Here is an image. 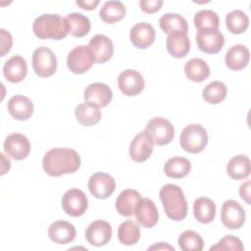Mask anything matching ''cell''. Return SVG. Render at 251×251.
Returning <instances> with one entry per match:
<instances>
[{
    "mask_svg": "<svg viewBox=\"0 0 251 251\" xmlns=\"http://www.w3.org/2000/svg\"><path fill=\"white\" fill-rule=\"evenodd\" d=\"M99 15L101 20L105 23L114 24L125 18L126 7L121 1H106L102 6Z\"/></svg>",
    "mask_w": 251,
    "mask_h": 251,
    "instance_id": "obj_32",
    "label": "cell"
},
{
    "mask_svg": "<svg viewBox=\"0 0 251 251\" xmlns=\"http://www.w3.org/2000/svg\"><path fill=\"white\" fill-rule=\"evenodd\" d=\"M88 206L85 193L78 188H71L62 198L63 210L71 217L82 216Z\"/></svg>",
    "mask_w": 251,
    "mask_h": 251,
    "instance_id": "obj_7",
    "label": "cell"
},
{
    "mask_svg": "<svg viewBox=\"0 0 251 251\" xmlns=\"http://www.w3.org/2000/svg\"><path fill=\"white\" fill-rule=\"evenodd\" d=\"M193 215L199 223H211L216 215L215 202L207 197L197 198L193 203Z\"/></svg>",
    "mask_w": 251,
    "mask_h": 251,
    "instance_id": "obj_28",
    "label": "cell"
},
{
    "mask_svg": "<svg viewBox=\"0 0 251 251\" xmlns=\"http://www.w3.org/2000/svg\"><path fill=\"white\" fill-rule=\"evenodd\" d=\"M159 195L168 218L178 222L186 217L187 202L183 191L178 185L165 184L160 189Z\"/></svg>",
    "mask_w": 251,
    "mask_h": 251,
    "instance_id": "obj_2",
    "label": "cell"
},
{
    "mask_svg": "<svg viewBox=\"0 0 251 251\" xmlns=\"http://www.w3.org/2000/svg\"><path fill=\"white\" fill-rule=\"evenodd\" d=\"M75 116L80 125L84 126H91L99 123L101 119V111L98 106L85 102L78 104L75 107Z\"/></svg>",
    "mask_w": 251,
    "mask_h": 251,
    "instance_id": "obj_26",
    "label": "cell"
},
{
    "mask_svg": "<svg viewBox=\"0 0 251 251\" xmlns=\"http://www.w3.org/2000/svg\"><path fill=\"white\" fill-rule=\"evenodd\" d=\"M239 195L247 204H250V180H246L240 185Z\"/></svg>",
    "mask_w": 251,
    "mask_h": 251,
    "instance_id": "obj_42",
    "label": "cell"
},
{
    "mask_svg": "<svg viewBox=\"0 0 251 251\" xmlns=\"http://www.w3.org/2000/svg\"><path fill=\"white\" fill-rule=\"evenodd\" d=\"M140 199L141 196L138 191L133 189L123 190L116 200V209L122 216L130 217L134 214Z\"/></svg>",
    "mask_w": 251,
    "mask_h": 251,
    "instance_id": "obj_24",
    "label": "cell"
},
{
    "mask_svg": "<svg viewBox=\"0 0 251 251\" xmlns=\"http://www.w3.org/2000/svg\"><path fill=\"white\" fill-rule=\"evenodd\" d=\"M155 36L154 27L147 23H138L129 30V39L133 46L138 49H145L153 44Z\"/></svg>",
    "mask_w": 251,
    "mask_h": 251,
    "instance_id": "obj_19",
    "label": "cell"
},
{
    "mask_svg": "<svg viewBox=\"0 0 251 251\" xmlns=\"http://www.w3.org/2000/svg\"><path fill=\"white\" fill-rule=\"evenodd\" d=\"M118 86L126 96L138 95L145 86L143 76L135 70H126L118 77Z\"/></svg>",
    "mask_w": 251,
    "mask_h": 251,
    "instance_id": "obj_14",
    "label": "cell"
},
{
    "mask_svg": "<svg viewBox=\"0 0 251 251\" xmlns=\"http://www.w3.org/2000/svg\"><path fill=\"white\" fill-rule=\"evenodd\" d=\"M227 175L236 180L247 178L250 175V160L245 155L232 157L226 165Z\"/></svg>",
    "mask_w": 251,
    "mask_h": 251,
    "instance_id": "obj_30",
    "label": "cell"
},
{
    "mask_svg": "<svg viewBox=\"0 0 251 251\" xmlns=\"http://www.w3.org/2000/svg\"><path fill=\"white\" fill-rule=\"evenodd\" d=\"M249 50L242 44L232 45L226 53L225 62L228 69L239 71L244 69L249 63Z\"/></svg>",
    "mask_w": 251,
    "mask_h": 251,
    "instance_id": "obj_23",
    "label": "cell"
},
{
    "mask_svg": "<svg viewBox=\"0 0 251 251\" xmlns=\"http://www.w3.org/2000/svg\"><path fill=\"white\" fill-rule=\"evenodd\" d=\"M93 62L103 64L110 60L114 54V45L112 40L103 34H96L91 37L88 43Z\"/></svg>",
    "mask_w": 251,
    "mask_h": 251,
    "instance_id": "obj_13",
    "label": "cell"
},
{
    "mask_svg": "<svg viewBox=\"0 0 251 251\" xmlns=\"http://www.w3.org/2000/svg\"><path fill=\"white\" fill-rule=\"evenodd\" d=\"M112 237L111 225L103 220L92 222L85 230V238L93 246H103L107 244Z\"/></svg>",
    "mask_w": 251,
    "mask_h": 251,
    "instance_id": "obj_15",
    "label": "cell"
},
{
    "mask_svg": "<svg viewBox=\"0 0 251 251\" xmlns=\"http://www.w3.org/2000/svg\"><path fill=\"white\" fill-rule=\"evenodd\" d=\"M69 33L75 37H82L86 35L91 27L89 19L80 13H71L66 18Z\"/></svg>",
    "mask_w": 251,
    "mask_h": 251,
    "instance_id": "obj_33",
    "label": "cell"
},
{
    "mask_svg": "<svg viewBox=\"0 0 251 251\" xmlns=\"http://www.w3.org/2000/svg\"><path fill=\"white\" fill-rule=\"evenodd\" d=\"M153 141L143 130L137 133L131 140L129 146V156L134 162H145L151 156L153 152Z\"/></svg>",
    "mask_w": 251,
    "mask_h": 251,
    "instance_id": "obj_16",
    "label": "cell"
},
{
    "mask_svg": "<svg viewBox=\"0 0 251 251\" xmlns=\"http://www.w3.org/2000/svg\"><path fill=\"white\" fill-rule=\"evenodd\" d=\"M75 227L66 221H56L48 228V235L52 241L58 244H68L75 238Z\"/></svg>",
    "mask_w": 251,
    "mask_h": 251,
    "instance_id": "obj_20",
    "label": "cell"
},
{
    "mask_svg": "<svg viewBox=\"0 0 251 251\" xmlns=\"http://www.w3.org/2000/svg\"><path fill=\"white\" fill-rule=\"evenodd\" d=\"M93 59L88 46L79 45L75 47L67 57V66L74 74L80 75L86 73L93 64Z\"/></svg>",
    "mask_w": 251,
    "mask_h": 251,
    "instance_id": "obj_9",
    "label": "cell"
},
{
    "mask_svg": "<svg viewBox=\"0 0 251 251\" xmlns=\"http://www.w3.org/2000/svg\"><path fill=\"white\" fill-rule=\"evenodd\" d=\"M4 151L14 160H24L30 152L28 139L22 133L15 132L9 134L4 140Z\"/></svg>",
    "mask_w": 251,
    "mask_h": 251,
    "instance_id": "obj_11",
    "label": "cell"
},
{
    "mask_svg": "<svg viewBox=\"0 0 251 251\" xmlns=\"http://www.w3.org/2000/svg\"><path fill=\"white\" fill-rule=\"evenodd\" d=\"M152 249H157V250H160V249H163V250H166V249H168V250H175V248L173 247V246H171V245H169L168 243H164V242H159V243H157V244H155V245H153V246H151V247H149L148 248V250H152Z\"/></svg>",
    "mask_w": 251,
    "mask_h": 251,
    "instance_id": "obj_44",
    "label": "cell"
},
{
    "mask_svg": "<svg viewBox=\"0 0 251 251\" xmlns=\"http://www.w3.org/2000/svg\"><path fill=\"white\" fill-rule=\"evenodd\" d=\"M137 223L143 227H153L159 220V214L155 203L149 198H141L134 212Z\"/></svg>",
    "mask_w": 251,
    "mask_h": 251,
    "instance_id": "obj_17",
    "label": "cell"
},
{
    "mask_svg": "<svg viewBox=\"0 0 251 251\" xmlns=\"http://www.w3.org/2000/svg\"><path fill=\"white\" fill-rule=\"evenodd\" d=\"M116 188V182L112 176L98 172L92 175L88 180L90 193L98 199H106L111 196Z\"/></svg>",
    "mask_w": 251,
    "mask_h": 251,
    "instance_id": "obj_10",
    "label": "cell"
},
{
    "mask_svg": "<svg viewBox=\"0 0 251 251\" xmlns=\"http://www.w3.org/2000/svg\"><path fill=\"white\" fill-rule=\"evenodd\" d=\"M190 170V161L179 156L169 159L164 166V172L166 176L172 178H182L189 174Z\"/></svg>",
    "mask_w": 251,
    "mask_h": 251,
    "instance_id": "obj_31",
    "label": "cell"
},
{
    "mask_svg": "<svg viewBox=\"0 0 251 251\" xmlns=\"http://www.w3.org/2000/svg\"><path fill=\"white\" fill-rule=\"evenodd\" d=\"M163 5L162 0H141L139 6L141 10L147 14H153L160 10Z\"/></svg>",
    "mask_w": 251,
    "mask_h": 251,
    "instance_id": "obj_40",
    "label": "cell"
},
{
    "mask_svg": "<svg viewBox=\"0 0 251 251\" xmlns=\"http://www.w3.org/2000/svg\"><path fill=\"white\" fill-rule=\"evenodd\" d=\"M0 157H1V161H2V166H1V167H2V171H1V175H3V172H4V170H5L4 167H6L7 171H9L10 168H11V163H10V161H9L8 159L5 158V156H4L3 153H0Z\"/></svg>",
    "mask_w": 251,
    "mask_h": 251,
    "instance_id": "obj_45",
    "label": "cell"
},
{
    "mask_svg": "<svg viewBox=\"0 0 251 251\" xmlns=\"http://www.w3.org/2000/svg\"><path fill=\"white\" fill-rule=\"evenodd\" d=\"M166 47L171 56L175 58H182L190 50V40L185 33L173 32L168 34Z\"/></svg>",
    "mask_w": 251,
    "mask_h": 251,
    "instance_id": "obj_25",
    "label": "cell"
},
{
    "mask_svg": "<svg viewBox=\"0 0 251 251\" xmlns=\"http://www.w3.org/2000/svg\"><path fill=\"white\" fill-rule=\"evenodd\" d=\"M42 167L44 172L51 176L73 174L80 167V157L75 150L71 148H52L44 154Z\"/></svg>",
    "mask_w": 251,
    "mask_h": 251,
    "instance_id": "obj_1",
    "label": "cell"
},
{
    "mask_svg": "<svg viewBox=\"0 0 251 251\" xmlns=\"http://www.w3.org/2000/svg\"><path fill=\"white\" fill-rule=\"evenodd\" d=\"M184 74L188 79L194 82H202L208 78L210 68L204 60L193 58L184 65Z\"/></svg>",
    "mask_w": 251,
    "mask_h": 251,
    "instance_id": "obj_29",
    "label": "cell"
},
{
    "mask_svg": "<svg viewBox=\"0 0 251 251\" xmlns=\"http://www.w3.org/2000/svg\"><path fill=\"white\" fill-rule=\"evenodd\" d=\"M32 68L40 77L53 75L57 69V58L53 51L45 46L35 49L32 54Z\"/></svg>",
    "mask_w": 251,
    "mask_h": 251,
    "instance_id": "obj_6",
    "label": "cell"
},
{
    "mask_svg": "<svg viewBox=\"0 0 251 251\" xmlns=\"http://www.w3.org/2000/svg\"><path fill=\"white\" fill-rule=\"evenodd\" d=\"M9 114L18 121H25L33 114V103L24 95H15L8 101Z\"/></svg>",
    "mask_w": 251,
    "mask_h": 251,
    "instance_id": "obj_21",
    "label": "cell"
},
{
    "mask_svg": "<svg viewBox=\"0 0 251 251\" xmlns=\"http://www.w3.org/2000/svg\"><path fill=\"white\" fill-rule=\"evenodd\" d=\"M85 102L101 107H106L113 98L111 88L102 82H94L86 86L83 94Z\"/></svg>",
    "mask_w": 251,
    "mask_h": 251,
    "instance_id": "obj_18",
    "label": "cell"
},
{
    "mask_svg": "<svg viewBox=\"0 0 251 251\" xmlns=\"http://www.w3.org/2000/svg\"><path fill=\"white\" fill-rule=\"evenodd\" d=\"M1 34V56H4L6 53H8L13 45V38L9 31H7L4 28L0 29Z\"/></svg>",
    "mask_w": 251,
    "mask_h": 251,
    "instance_id": "obj_41",
    "label": "cell"
},
{
    "mask_svg": "<svg viewBox=\"0 0 251 251\" xmlns=\"http://www.w3.org/2000/svg\"><path fill=\"white\" fill-rule=\"evenodd\" d=\"M118 238L124 245H133L140 238V230L138 226L132 221L122 223L118 228Z\"/></svg>",
    "mask_w": 251,
    "mask_h": 251,
    "instance_id": "obj_35",
    "label": "cell"
},
{
    "mask_svg": "<svg viewBox=\"0 0 251 251\" xmlns=\"http://www.w3.org/2000/svg\"><path fill=\"white\" fill-rule=\"evenodd\" d=\"M177 243L183 251H201L204 247L202 237L193 230H184L179 235Z\"/></svg>",
    "mask_w": 251,
    "mask_h": 251,
    "instance_id": "obj_38",
    "label": "cell"
},
{
    "mask_svg": "<svg viewBox=\"0 0 251 251\" xmlns=\"http://www.w3.org/2000/svg\"><path fill=\"white\" fill-rule=\"evenodd\" d=\"M193 23L198 31L204 29H218L220 19L217 13L212 10H201L195 14Z\"/></svg>",
    "mask_w": 251,
    "mask_h": 251,
    "instance_id": "obj_37",
    "label": "cell"
},
{
    "mask_svg": "<svg viewBox=\"0 0 251 251\" xmlns=\"http://www.w3.org/2000/svg\"><path fill=\"white\" fill-rule=\"evenodd\" d=\"M210 250H235V251H242L244 250V246L241 240L232 235H226L224 236L216 245L210 247Z\"/></svg>",
    "mask_w": 251,
    "mask_h": 251,
    "instance_id": "obj_39",
    "label": "cell"
},
{
    "mask_svg": "<svg viewBox=\"0 0 251 251\" xmlns=\"http://www.w3.org/2000/svg\"><path fill=\"white\" fill-rule=\"evenodd\" d=\"M159 25L161 29L167 34L173 32H182L187 34L188 31V25L186 20L182 16L175 13L164 14L159 20Z\"/></svg>",
    "mask_w": 251,
    "mask_h": 251,
    "instance_id": "obj_27",
    "label": "cell"
},
{
    "mask_svg": "<svg viewBox=\"0 0 251 251\" xmlns=\"http://www.w3.org/2000/svg\"><path fill=\"white\" fill-rule=\"evenodd\" d=\"M196 42L202 52L216 54L222 50L225 44V37L219 29H204L197 32Z\"/></svg>",
    "mask_w": 251,
    "mask_h": 251,
    "instance_id": "obj_12",
    "label": "cell"
},
{
    "mask_svg": "<svg viewBox=\"0 0 251 251\" xmlns=\"http://www.w3.org/2000/svg\"><path fill=\"white\" fill-rule=\"evenodd\" d=\"M226 25L229 32L240 34L248 28L249 19L243 11L233 10L226 16Z\"/></svg>",
    "mask_w": 251,
    "mask_h": 251,
    "instance_id": "obj_34",
    "label": "cell"
},
{
    "mask_svg": "<svg viewBox=\"0 0 251 251\" xmlns=\"http://www.w3.org/2000/svg\"><path fill=\"white\" fill-rule=\"evenodd\" d=\"M34 34L40 39H63L69 34V26L65 18L58 14H43L33 23Z\"/></svg>",
    "mask_w": 251,
    "mask_h": 251,
    "instance_id": "obj_3",
    "label": "cell"
},
{
    "mask_svg": "<svg viewBox=\"0 0 251 251\" xmlns=\"http://www.w3.org/2000/svg\"><path fill=\"white\" fill-rule=\"evenodd\" d=\"M227 88L226 84L222 81H212L208 83L203 91L202 96L203 99L209 104H219L221 103L226 96Z\"/></svg>",
    "mask_w": 251,
    "mask_h": 251,
    "instance_id": "obj_36",
    "label": "cell"
},
{
    "mask_svg": "<svg viewBox=\"0 0 251 251\" xmlns=\"http://www.w3.org/2000/svg\"><path fill=\"white\" fill-rule=\"evenodd\" d=\"M151 138L154 144L164 146L169 144L175 136V128L172 123L162 117L151 119L144 130Z\"/></svg>",
    "mask_w": 251,
    "mask_h": 251,
    "instance_id": "obj_5",
    "label": "cell"
},
{
    "mask_svg": "<svg viewBox=\"0 0 251 251\" xmlns=\"http://www.w3.org/2000/svg\"><path fill=\"white\" fill-rule=\"evenodd\" d=\"M245 211L241 205L232 199L224 202L221 209V220L223 225L229 229L241 227L245 222Z\"/></svg>",
    "mask_w": 251,
    "mask_h": 251,
    "instance_id": "obj_8",
    "label": "cell"
},
{
    "mask_svg": "<svg viewBox=\"0 0 251 251\" xmlns=\"http://www.w3.org/2000/svg\"><path fill=\"white\" fill-rule=\"evenodd\" d=\"M75 4L77 6H79L80 8L84 9V10H87V11H90V10H93L95 9V7L99 4V1L98 0H90V1H76Z\"/></svg>",
    "mask_w": 251,
    "mask_h": 251,
    "instance_id": "obj_43",
    "label": "cell"
},
{
    "mask_svg": "<svg viewBox=\"0 0 251 251\" xmlns=\"http://www.w3.org/2000/svg\"><path fill=\"white\" fill-rule=\"evenodd\" d=\"M179 143L181 148L188 153H200L208 143L207 130L199 124L188 125L180 133Z\"/></svg>",
    "mask_w": 251,
    "mask_h": 251,
    "instance_id": "obj_4",
    "label": "cell"
},
{
    "mask_svg": "<svg viewBox=\"0 0 251 251\" xmlns=\"http://www.w3.org/2000/svg\"><path fill=\"white\" fill-rule=\"evenodd\" d=\"M5 78L13 83H18L25 77L27 74V65L25 60L18 55L8 59L3 67Z\"/></svg>",
    "mask_w": 251,
    "mask_h": 251,
    "instance_id": "obj_22",
    "label": "cell"
}]
</instances>
